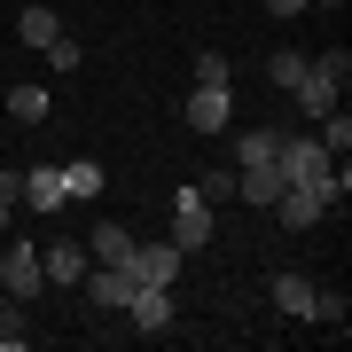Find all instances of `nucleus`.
Returning <instances> with one entry per match:
<instances>
[{
	"label": "nucleus",
	"instance_id": "nucleus-23",
	"mask_svg": "<svg viewBox=\"0 0 352 352\" xmlns=\"http://www.w3.org/2000/svg\"><path fill=\"white\" fill-rule=\"evenodd\" d=\"M24 196V173H0V204H16Z\"/></svg>",
	"mask_w": 352,
	"mask_h": 352
},
{
	"label": "nucleus",
	"instance_id": "nucleus-9",
	"mask_svg": "<svg viewBox=\"0 0 352 352\" xmlns=\"http://www.w3.org/2000/svg\"><path fill=\"white\" fill-rule=\"evenodd\" d=\"M266 212H274L282 227H314V219L329 212V196H321V188H282L274 204H266Z\"/></svg>",
	"mask_w": 352,
	"mask_h": 352
},
{
	"label": "nucleus",
	"instance_id": "nucleus-2",
	"mask_svg": "<svg viewBox=\"0 0 352 352\" xmlns=\"http://www.w3.org/2000/svg\"><path fill=\"white\" fill-rule=\"evenodd\" d=\"M227 118H235V87H227V55H204L196 63V94H188V133L219 141Z\"/></svg>",
	"mask_w": 352,
	"mask_h": 352
},
{
	"label": "nucleus",
	"instance_id": "nucleus-10",
	"mask_svg": "<svg viewBox=\"0 0 352 352\" xmlns=\"http://www.w3.org/2000/svg\"><path fill=\"white\" fill-rule=\"evenodd\" d=\"M24 196H32V212H63V164H32V173H24Z\"/></svg>",
	"mask_w": 352,
	"mask_h": 352
},
{
	"label": "nucleus",
	"instance_id": "nucleus-1",
	"mask_svg": "<svg viewBox=\"0 0 352 352\" xmlns=\"http://www.w3.org/2000/svg\"><path fill=\"white\" fill-rule=\"evenodd\" d=\"M274 164H282V188H321L329 204H344V157H329L321 141H289L282 133Z\"/></svg>",
	"mask_w": 352,
	"mask_h": 352
},
{
	"label": "nucleus",
	"instance_id": "nucleus-11",
	"mask_svg": "<svg viewBox=\"0 0 352 352\" xmlns=\"http://www.w3.org/2000/svg\"><path fill=\"white\" fill-rule=\"evenodd\" d=\"M39 274L63 282V289H78V274H87V251H78V243H47V251H39Z\"/></svg>",
	"mask_w": 352,
	"mask_h": 352
},
{
	"label": "nucleus",
	"instance_id": "nucleus-6",
	"mask_svg": "<svg viewBox=\"0 0 352 352\" xmlns=\"http://www.w3.org/2000/svg\"><path fill=\"white\" fill-rule=\"evenodd\" d=\"M0 289H8V298H39V289H47V274H39V251L32 243H8V251H0Z\"/></svg>",
	"mask_w": 352,
	"mask_h": 352
},
{
	"label": "nucleus",
	"instance_id": "nucleus-21",
	"mask_svg": "<svg viewBox=\"0 0 352 352\" xmlns=\"http://www.w3.org/2000/svg\"><path fill=\"white\" fill-rule=\"evenodd\" d=\"M344 314H352V305H344V289H314V314H305V321H329V329H344Z\"/></svg>",
	"mask_w": 352,
	"mask_h": 352
},
{
	"label": "nucleus",
	"instance_id": "nucleus-4",
	"mask_svg": "<svg viewBox=\"0 0 352 352\" xmlns=\"http://www.w3.org/2000/svg\"><path fill=\"white\" fill-rule=\"evenodd\" d=\"M180 258H188L180 243H133V251L118 258V266H126L133 282H157V289H173V282H180Z\"/></svg>",
	"mask_w": 352,
	"mask_h": 352
},
{
	"label": "nucleus",
	"instance_id": "nucleus-7",
	"mask_svg": "<svg viewBox=\"0 0 352 352\" xmlns=\"http://www.w3.org/2000/svg\"><path fill=\"white\" fill-rule=\"evenodd\" d=\"M126 321L133 329H173V289H157V282H133V298H126Z\"/></svg>",
	"mask_w": 352,
	"mask_h": 352
},
{
	"label": "nucleus",
	"instance_id": "nucleus-22",
	"mask_svg": "<svg viewBox=\"0 0 352 352\" xmlns=\"http://www.w3.org/2000/svg\"><path fill=\"white\" fill-rule=\"evenodd\" d=\"M0 344H24V298L0 305Z\"/></svg>",
	"mask_w": 352,
	"mask_h": 352
},
{
	"label": "nucleus",
	"instance_id": "nucleus-19",
	"mask_svg": "<svg viewBox=\"0 0 352 352\" xmlns=\"http://www.w3.org/2000/svg\"><path fill=\"white\" fill-rule=\"evenodd\" d=\"M39 55H47V71H78V63H87V47H78V39H63V32H55Z\"/></svg>",
	"mask_w": 352,
	"mask_h": 352
},
{
	"label": "nucleus",
	"instance_id": "nucleus-12",
	"mask_svg": "<svg viewBox=\"0 0 352 352\" xmlns=\"http://www.w3.org/2000/svg\"><path fill=\"white\" fill-rule=\"evenodd\" d=\"M102 188H110V173H102L94 157H78V164H63V196H71V204H94Z\"/></svg>",
	"mask_w": 352,
	"mask_h": 352
},
{
	"label": "nucleus",
	"instance_id": "nucleus-16",
	"mask_svg": "<svg viewBox=\"0 0 352 352\" xmlns=\"http://www.w3.org/2000/svg\"><path fill=\"white\" fill-rule=\"evenodd\" d=\"M16 32H24V47H47L63 24H55V8H24V16H16Z\"/></svg>",
	"mask_w": 352,
	"mask_h": 352
},
{
	"label": "nucleus",
	"instance_id": "nucleus-3",
	"mask_svg": "<svg viewBox=\"0 0 352 352\" xmlns=\"http://www.w3.org/2000/svg\"><path fill=\"white\" fill-rule=\"evenodd\" d=\"M344 78H352V55H344V47H329V55H314V63H305V78H298L289 94H298V110H305V118H329V110L344 102Z\"/></svg>",
	"mask_w": 352,
	"mask_h": 352
},
{
	"label": "nucleus",
	"instance_id": "nucleus-24",
	"mask_svg": "<svg viewBox=\"0 0 352 352\" xmlns=\"http://www.w3.org/2000/svg\"><path fill=\"white\" fill-rule=\"evenodd\" d=\"M266 8H274V16H305L314 0H266Z\"/></svg>",
	"mask_w": 352,
	"mask_h": 352
},
{
	"label": "nucleus",
	"instance_id": "nucleus-8",
	"mask_svg": "<svg viewBox=\"0 0 352 352\" xmlns=\"http://www.w3.org/2000/svg\"><path fill=\"white\" fill-rule=\"evenodd\" d=\"M78 282H87V298L102 305V314H126V298H133V274H126V266H87Z\"/></svg>",
	"mask_w": 352,
	"mask_h": 352
},
{
	"label": "nucleus",
	"instance_id": "nucleus-20",
	"mask_svg": "<svg viewBox=\"0 0 352 352\" xmlns=\"http://www.w3.org/2000/svg\"><path fill=\"white\" fill-rule=\"evenodd\" d=\"M305 63H314V55H298V47H282L274 63H266V78H274V87H298V78H305Z\"/></svg>",
	"mask_w": 352,
	"mask_h": 352
},
{
	"label": "nucleus",
	"instance_id": "nucleus-5",
	"mask_svg": "<svg viewBox=\"0 0 352 352\" xmlns=\"http://www.w3.org/2000/svg\"><path fill=\"white\" fill-rule=\"evenodd\" d=\"M173 243L180 251H204V243H212V204H204V188L173 196Z\"/></svg>",
	"mask_w": 352,
	"mask_h": 352
},
{
	"label": "nucleus",
	"instance_id": "nucleus-25",
	"mask_svg": "<svg viewBox=\"0 0 352 352\" xmlns=\"http://www.w3.org/2000/svg\"><path fill=\"white\" fill-rule=\"evenodd\" d=\"M8 212H16V204H0V227H8Z\"/></svg>",
	"mask_w": 352,
	"mask_h": 352
},
{
	"label": "nucleus",
	"instance_id": "nucleus-17",
	"mask_svg": "<svg viewBox=\"0 0 352 352\" xmlns=\"http://www.w3.org/2000/svg\"><path fill=\"white\" fill-rule=\"evenodd\" d=\"M321 149H329V157H344V149H352V118H344V102L321 118Z\"/></svg>",
	"mask_w": 352,
	"mask_h": 352
},
{
	"label": "nucleus",
	"instance_id": "nucleus-14",
	"mask_svg": "<svg viewBox=\"0 0 352 352\" xmlns=\"http://www.w3.org/2000/svg\"><path fill=\"white\" fill-rule=\"evenodd\" d=\"M126 251H133V235H126L118 219H102V227H94V266H118Z\"/></svg>",
	"mask_w": 352,
	"mask_h": 352
},
{
	"label": "nucleus",
	"instance_id": "nucleus-18",
	"mask_svg": "<svg viewBox=\"0 0 352 352\" xmlns=\"http://www.w3.org/2000/svg\"><path fill=\"white\" fill-rule=\"evenodd\" d=\"M274 149H282V133H243L235 141V164H274Z\"/></svg>",
	"mask_w": 352,
	"mask_h": 352
},
{
	"label": "nucleus",
	"instance_id": "nucleus-15",
	"mask_svg": "<svg viewBox=\"0 0 352 352\" xmlns=\"http://www.w3.org/2000/svg\"><path fill=\"white\" fill-rule=\"evenodd\" d=\"M8 118L16 126H39L47 118V87H8Z\"/></svg>",
	"mask_w": 352,
	"mask_h": 352
},
{
	"label": "nucleus",
	"instance_id": "nucleus-13",
	"mask_svg": "<svg viewBox=\"0 0 352 352\" xmlns=\"http://www.w3.org/2000/svg\"><path fill=\"white\" fill-rule=\"evenodd\" d=\"M274 305L289 321H305V314H314V282H305V274H274Z\"/></svg>",
	"mask_w": 352,
	"mask_h": 352
}]
</instances>
